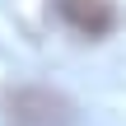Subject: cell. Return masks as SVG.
<instances>
[{"instance_id":"cell-1","label":"cell","mask_w":126,"mask_h":126,"mask_svg":"<svg viewBox=\"0 0 126 126\" xmlns=\"http://www.w3.org/2000/svg\"><path fill=\"white\" fill-rule=\"evenodd\" d=\"M5 112H9V126H75V103L56 89H14L5 98Z\"/></svg>"},{"instance_id":"cell-2","label":"cell","mask_w":126,"mask_h":126,"mask_svg":"<svg viewBox=\"0 0 126 126\" xmlns=\"http://www.w3.org/2000/svg\"><path fill=\"white\" fill-rule=\"evenodd\" d=\"M56 14L79 33V37H108L112 33V23H117V9H112V0H56Z\"/></svg>"}]
</instances>
